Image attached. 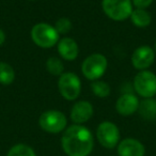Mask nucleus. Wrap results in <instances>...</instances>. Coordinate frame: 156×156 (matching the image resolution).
<instances>
[{
  "instance_id": "f257e3e1",
  "label": "nucleus",
  "mask_w": 156,
  "mask_h": 156,
  "mask_svg": "<svg viewBox=\"0 0 156 156\" xmlns=\"http://www.w3.org/2000/svg\"><path fill=\"white\" fill-rule=\"evenodd\" d=\"M61 145L69 156H88L94 147L93 135L86 126L74 124L63 133Z\"/></svg>"
},
{
  "instance_id": "f03ea898",
  "label": "nucleus",
  "mask_w": 156,
  "mask_h": 156,
  "mask_svg": "<svg viewBox=\"0 0 156 156\" xmlns=\"http://www.w3.org/2000/svg\"><path fill=\"white\" fill-rule=\"evenodd\" d=\"M31 39L39 47L50 48L58 44L60 34L51 25L47 23H39L31 29Z\"/></svg>"
},
{
  "instance_id": "7ed1b4c3",
  "label": "nucleus",
  "mask_w": 156,
  "mask_h": 156,
  "mask_svg": "<svg viewBox=\"0 0 156 156\" xmlns=\"http://www.w3.org/2000/svg\"><path fill=\"white\" fill-rule=\"evenodd\" d=\"M102 8L104 13L115 22L127 20L133 12L132 0H103Z\"/></svg>"
},
{
  "instance_id": "20e7f679",
  "label": "nucleus",
  "mask_w": 156,
  "mask_h": 156,
  "mask_svg": "<svg viewBox=\"0 0 156 156\" xmlns=\"http://www.w3.org/2000/svg\"><path fill=\"white\" fill-rule=\"evenodd\" d=\"M107 59L102 54H93L87 57L81 64V72L89 80H98L107 69Z\"/></svg>"
},
{
  "instance_id": "39448f33",
  "label": "nucleus",
  "mask_w": 156,
  "mask_h": 156,
  "mask_svg": "<svg viewBox=\"0 0 156 156\" xmlns=\"http://www.w3.org/2000/svg\"><path fill=\"white\" fill-rule=\"evenodd\" d=\"M58 89L60 94L67 101H75L80 95L81 81L75 73L67 72L59 77Z\"/></svg>"
},
{
  "instance_id": "423d86ee",
  "label": "nucleus",
  "mask_w": 156,
  "mask_h": 156,
  "mask_svg": "<svg viewBox=\"0 0 156 156\" xmlns=\"http://www.w3.org/2000/svg\"><path fill=\"white\" fill-rule=\"evenodd\" d=\"M134 91L139 96L151 98L156 95V75L151 71H141L134 78Z\"/></svg>"
},
{
  "instance_id": "0eeeda50",
  "label": "nucleus",
  "mask_w": 156,
  "mask_h": 156,
  "mask_svg": "<svg viewBox=\"0 0 156 156\" xmlns=\"http://www.w3.org/2000/svg\"><path fill=\"white\" fill-rule=\"evenodd\" d=\"M39 124L43 130L50 134H58L64 130L67 124V119L59 110H47L41 115Z\"/></svg>"
},
{
  "instance_id": "6e6552de",
  "label": "nucleus",
  "mask_w": 156,
  "mask_h": 156,
  "mask_svg": "<svg viewBox=\"0 0 156 156\" xmlns=\"http://www.w3.org/2000/svg\"><path fill=\"white\" fill-rule=\"evenodd\" d=\"M96 138L104 147L113 149L120 142V130L112 122H102L96 130Z\"/></svg>"
},
{
  "instance_id": "1a4fd4ad",
  "label": "nucleus",
  "mask_w": 156,
  "mask_h": 156,
  "mask_svg": "<svg viewBox=\"0 0 156 156\" xmlns=\"http://www.w3.org/2000/svg\"><path fill=\"white\" fill-rule=\"evenodd\" d=\"M155 60V51L150 46H140L132 55L133 66L139 71H144L153 64Z\"/></svg>"
},
{
  "instance_id": "9d476101",
  "label": "nucleus",
  "mask_w": 156,
  "mask_h": 156,
  "mask_svg": "<svg viewBox=\"0 0 156 156\" xmlns=\"http://www.w3.org/2000/svg\"><path fill=\"white\" fill-rule=\"evenodd\" d=\"M139 103L140 101L138 100L135 94L133 93H124L118 98L117 104H115V109L118 113L124 117L132 115L138 110Z\"/></svg>"
},
{
  "instance_id": "9b49d317",
  "label": "nucleus",
  "mask_w": 156,
  "mask_h": 156,
  "mask_svg": "<svg viewBox=\"0 0 156 156\" xmlns=\"http://www.w3.org/2000/svg\"><path fill=\"white\" fill-rule=\"evenodd\" d=\"M93 106L87 101L75 103L71 110V120L75 124H83L89 121L93 115Z\"/></svg>"
},
{
  "instance_id": "f8f14e48",
  "label": "nucleus",
  "mask_w": 156,
  "mask_h": 156,
  "mask_svg": "<svg viewBox=\"0 0 156 156\" xmlns=\"http://www.w3.org/2000/svg\"><path fill=\"white\" fill-rule=\"evenodd\" d=\"M145 147L139 140L134 138H126L118 144L119 156H144Z\"/></svg>"
},
{
  "instance_id": "ddd939ff",
  "label": "nucleus",
  "mask_w": 156,
  "mask_h": 156,
  "mask_svg": "<svg viewBox=\"0 0 156 156\" xmlns=\"http://www.w3.org/2000/svg\"><path fill=\"white\" fill-rule=\"evenodd\" d=\"M58 52L64 60L74 61L78 57L79 47L75 40L71 37H63L58 42Z\"/></svg>"
},
{
  "instance_id": "4468645a",
  "label": "nucleus",
  "mask_w": 156,
  "mask_h": 156,
  "mask_svg": "<svg viewBox=\"0 0 156 156\" xmlns=\"http://www.w3.org/2000/svg\"><path fill=\"white\" fill-rule=\"evenodd\" d=\"M138 111L144 120L156 119V100L145 98L139 103Z\"/></svg>"
},
{
  "instance_id": "2eb2a0df",
  "label": "nucleus",
  "mask_w": 156,
  "mask_h": 156,
  "mask_svg": "<svg viewBox=\"0 0 156 156\" xmlns=\"http://www.w3.org/2000/svg\"><path fill=\"white\" fill-rule=\"evenodd\" d=\"M130 20L132 23L136 27L139 28H145L151 24V15L150 13L144 9H136L133 10L132 14H130Z\"/></svg>"
},
{
  "instance_id": "dca6fc26",
  "label": "nucleus",
  "mask_w": 156,
  "mask_h": 156,
  "mask_svg": "<svg viewBox=\"0 0 156 156\" xmlns=\"http://www.w3.org/2000/svg\"><path fill=\"white\" fill-rule=\"evenodd\" d=\"M15 79V72L13 67L5 62H0V83L9 86Z\"/></svg>"
},
{
  "instance_id": "f3484780",
  "label": "nucleus",
  "mask_w": 156,
  "mask_h": 156,
  "mask_svg": "<svg viewBox=\"0 0 156 156\" xmlns=\"http://www.w3.org/2000/svg\"><path fill=\"white\" fill-rule=\"evenodd\" d=\"M46 69L51 75L54 76H61L63 74V63L57 57H50L46 61Z\"/></svg>"
},
{
  "instance_id": "a211bd4d",
  "label": "nucleus",
  "mask_w": 156,
  "mask_h": 156,
  "mask_svg": "<svg viewBox=\"0 0 156 156\" xmlns=\"http://www.w3.org/2000/svg\"><path fill=\"white\" fill-rule=\"evenodd\" d=\"M7 156H37L35 152L33 151V149L31 147L27 144H15L14 147H12L10 149V151L8 152Z\"/></svg>"
},
{
  "instance_id": "6ab92c4d",
  "label": "nucleus",
  "mask_w": 156,
  "mask_h": 156,
  "mask_svg": "<svg viewBox=\"0 0 156 156\" xmlns=\"http://www.w3.org/2000/svg\"><path fill=\"white\" fill-rule=\"evenodd\" d=\"M91 90L98 98H107L110 94V86L105 81H94L91 85Z\"/></svg>"
},
{
  "instance_id": "aec40b11",
  "label": "nucleus",
  "mask_w": 156,
  "mask_h": 156,
  "mask_svg": "<svg viewBox=\"0 0 156 156\" xmlns=\"http://www.w3.org/2000/svg\"><path fill=\"white\" fill-rule=\"evenodd\" d=\"M55 29L59 34H66L69 30L72 29V23L69 18L61 17L55 24Z\"/></svg>"
},
{
  "instance_id": "412c9836",
  "label": "nucleus",
  "mask_w": 156,
  "mask_h": 156,
  "mask_svg": "<svg viewBox=\"0 0 156 156\" xmlns=\"http://www.w3.org/2000/svg\"><path fill=\"white\" fill-rule=\"evenodd\" d=\"M153 2V0H133V5L137 8V9H147V7L151 5Z\"/></svg>"
},
{
  "instance_id": "4be33fe9",
  "label": "nucleus",
  "mask_w": 156,
  "mask_h": 156,
  "mask_svg": "<svg viewBox=\"0 0 156 156\" xmlns=\"http://www.w3.org/2000/svg\"><path fill=\"white\" fill-rule=\"evenodd\" d=\"M5 32L0 29V46L5 43Z\"/></svg>"
},
{
  "instance_id": "5701e85b",
  "label": "nucleus",
  "mask_w": 156,
  "mask_h": 156,
  "mask_svg": "<svg viewBox=\"0 0 156 156\" xmlns=\"http://www.w3.org/2000/svg\"><path fill=\"white\" fill-rule=\"evenodd\" d=\"M155 52H156V43H155Z\"/></svg>"
},
{
  "instance_id": "b1692460",
  "label": "nucleus",
  "mask_w": 156,
  "mask_h": 156,
  "mask_svg": "<svg viewBox=\"0 0 156 156\" xmlns=\"http://www.w3.org/2000/svg\"><path fill=\"white\" fill-rule=\"evenodd\" d=\"M29 1H33V0H29Z\"/></svg>"
}]
</instances>
